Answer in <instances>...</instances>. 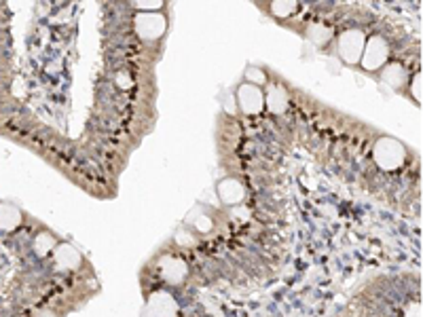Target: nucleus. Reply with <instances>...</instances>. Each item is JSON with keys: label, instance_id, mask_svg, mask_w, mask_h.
<instances>
[{"label": "nucleus", "instance_id": "nucleus-7", "mask_svg": "<svg viewBox=\"0 0 423 317\" xmlns=\"http://www.w3.org/2000/svg\"><path fill=\"white\" fill-rule=\"evenodd\" d=\"M218 197H221V201L227 203V206H237L243 201V197H245V188L239 180L235 178H225L221 184H218Z\"/></svg>", "mask_w": 423, "mask_h": 317}, {"label": "nucleus", "instance_id": "nucleus-14", "mask_svg": "<svg viewBox=\"0 0 423 317\" xmlns=\"http://www.w3.org/2000/svg\"><path fill=\"white\" fill-rule=\"evenodd\" d=\"M58 248V242H55V237L51 233H38L36 235V239H34V252L38 256H47L51 250Z\"/></svg>", "mask_w": 423, "mask_h": 317}, {"label": "nucleus", "instance_id": "nucleus-18", "mask_svg": "<svg viewBox=\"0 0 423 317\" xmlns=\"http://www.w3.org/2000/svg\"><path fill=\"white\" fill-rule=\"evenodd\" d=\"M161 7H163V3H155V0H150V3H136V9L140 13H157Z\"/></svg>", "mask_w": 423, "mask_h": 317}, {"label": "nucleus", "instance_id": "nucleus-4", "mask_svg": "<svg viewBox=\"0 0 423 317\" xmlns=\"http://www.w3.org/2000/svg\"><path fill=\"white\" fill-rule=\"evenodd\" d=\"M167 19L161 13H138L136 15V32L144 41H157L165 34Z\"/></svg>", "mask_w": 423, "mask_h": 317}, {"label": "nucleus", "instance_id": "nucleus-16", "mask_svg": "<svg viewBox=\"0 0 423 317\" xmlns=\"http://www.w3.org/2000/svg\"><path fill=\"white\" fill-rule=\"evenodd\" d=\"M245 78H248V83L250 85H263L265 81H267V74L261 70V68H257V66H252V68H248L245 70Z\"/></svg>", "mask_w": 423, "mask_h": 317}, {"label": "nucleus", "instance_id": "nucleus-17", "mask_svg": "<svg viewBox=\"0 0 423 317\" xmlns=\"http://www.w3.org/2000/svg\"><path fill=\"white\" fill-rule=\"evenodd\" d=\"M271 11L275 17L284 19V17H290L294 11H296V3H273L271 5Z\"/></svg>", "mask_w": 423, "mask_h": 317}, {"label": "nucleus", "instance_id": "nucleus-10", "mask_svg": "<svg viewBox=\"0 0 423 317\" xmlns=\"http://www.w3.org/2000/svg\"><path fill=\"white\" fill-rule=\"evenodd\" d=\"M265 106H267L273 114L286 112V108H288V93H286V89L279 87V85H273V87L267 91Z\"/></svg>", "mask_w": 423, "mask_h": 317}, {"label": "nucleus", "instance_id": "nucleus-2", "mask_svg": "<svg viewBox=\"0 0 423 317\" xmlns=\"http://www.w3.org/2000/svg\"><path fill=\"white\" fill-rule=\"evenodd\" d=\"M390 57V45L383 36H370L366 45H364V51H362V57H360V64L364 70H377L381 68Z\"/></svg>", "mask_w": 423, "mask_h": 317}, {"label": "nucleus", "instance_id": "nucleus-13", "mask_svg": "<svg viewBox=\"0 0 423 317\" xmlns=\"http://www.w3.org/2000/svg\"><path fill=\"white\" fill-rule=\"evenodd\" d=\"M307 36H309V41H311L313 45L324 47V45L330 41V38H332V28H328V26H324V24H313V26H309Z\"/></svg>", "mask_w": 423, "mask_h": 317}, {"label": "nucleus", "instance_id": "nucleus-6", "mask_svg": "<svg viewBox=\"0 0 423 317\" xmlns=\"http://www.w3.org/2000/svg\"><path fill=\"white\" fill-rule=\"evenodd\" d=\"M159 271H161V277L167 282V284H182L189 275V264L178 258V256H163L161 262H159Z\"/></svg>", "mask_w": 423, "mask_h": 317}, {"label": "nucleus", "instance_id": "nucleus-12", "mask_svg": "<svg viewBox=\"0 0 423 317\" xmlns=\"http://www.w3.org/2000/svg\"><path fill=\"white\" fill-rule=\"evenodd\" d=\"M381 78H383V83L390 85L392 89H398L406 81V72L400 64H390L383 72H381Z\"/></svg>", "mask_w": 423, "mask_h": 317}, {"label": "nucleus", "instance_id": "nucleus-15", "mask_svg": "<svg viewBox=\"0 0 423 317\" xmlns=\"http://www.w3.org/2000/svg\"><path fill=\"white\" fill-rule=\"evenodd\" d=\"M193 226H195V230H199V233H209L212 228H214V220H212L207 214H203V212H195V218H193V222H191Z\"/></svg>", "mask_w": 423, "mask_h": 317}, {"label": "nucleus", "instance_id": "nucleus-11", "mask_svg": "<svg viewBox=\"0 0 423 317\" xmlns=\"http://www.w3.org/2000/svg\"><path fill=\"white\" fill-rule=\"evenodd\" d=\"M21 222V212L19 208L11 203H0V230H13Z\"/></svg>", "mask_w": 423, "mask_h": 317}, {"label": "nucleus", "instance_id": "nucleus-9", "mask_svg": "<svg viewBox=\"0 0 423 317\" xmlns=\"http://www.w3.org/2000/svg\"><path fill=\"white\" fill-rule=\"evenodd\" d=\"M80 254H78V250L74 248V246H70V244H60L58 248H55V264L60 266V269H64V271H74V269H78L80 266Z\"/></svg>", "mask_w": 423, "mask_h": 317}, {"label": "nucleus", "instance_id": "nucleus-8", "mask_svg": "<svg viewBox=\"0 0 423 317\" xmlns=\"http://www.w3.org/2000/svg\"><path fill=\"white\" fill-rule=\"evenodd\" d=\"M148 309L155 313V317H176L178 305L167 292H155L148 298Z\"/></svg>", "mask_w": 423, "mask_h": 317}, {"label": "nucleus", "instance_id": "nucleus-20", "mask_svg": "<svg viewBox=\"0 0 423 317\" xmlns=\"http://www.w3.org/2000/svg\"><path fill=\"white\" fill-rule=\"evenodd\" d=\"M176 244H180V246H193L195 239H193V235H189L187 230H178V233H176Z\"/></svg>", "mask_w": 423, "mask_h": 317}, {"label": "nucleus", "instance_id": "nucleus-1", "mask_svg": "<svg viewBox=\"0 0 423 317\" xmlns=\"http://www.w3.org/2000/svg\"><path fill=\"white\" fill-rule=\"evenodd\" d=\"M372 156L381 170L386 172H396L398 167H402L404 158H406V150L404 146L394 140V138H381L374 148H372Z\"/></svg>", "mask_w": 423, "mask_h": 317}, {"label": "nucleus", "instance_id": "nucleus-5", "mask_svg": "<svg viewBox=\"0 0 423 317\" xmlns=\"http://www.w3.org/2000/svg\"><path fill=\"white\" fill-rule=\"evenodd\" d=\"M237 104L245 114H259L265 108V96H263L261 87L243 83L237 89Z\"/></svg>", "mask_w": 423, "mask_h": 317}, {"label": "nucleus", "instance_id": "nucleus-19", "mask_svg": "<svg viewBox=\"0 0 423 317\" xmlns=\"http://www.w3.org/2000/svg\"><path fill=\"white\" fill-rule=\"evenodd\" d=\"M421 72H417L415 76H413V81H411V93H413V98L417 100V102H421Z\"/></svg>", "mask_w": 423, "mask_h": 317}, {"label": "nucleus", "instance_id": "nucleus-21", "mask_svg": "<svg viewBox=\"0 0 423 317\" xmlns=\"http://www.w3.org/2000/svg\"><path fill=\"white\" fill-rule=\"evenodd\" d=\"M404 317H421V305L419 302H411L404 309Z\"/></svg>", "mask_w": 423, "mask_h": 317}, {"label": "nucleus", "instance_id": "nucleus-3", "mask_svg": "<svg viewBox=\"0 0 423 317\" xmlns=\"http://www.w3.org/2000/svg\"><path fill=\"white\" fill-rule=\"evenodd\" d=\"M366 45V36L362 30H345L338 36V55L347 64H356L362 57Z\"/></svg>", "mask_w": 423, "mask_h": 317}, {"label": "nucleus", "instance_id": "nucleus-22", "mask_svg": "<svg viewBox=\"0 0 423 317\" xmlns=\"http://www.w3.org/2000/svg\"><path fill=\"white\" fill-rule=\"evenodd\" d=\"M36 317H58L53 311H38V315Z\"/></svg>", "mask_w": 423, "mask_h": 317}]
</instances>
